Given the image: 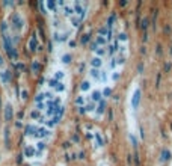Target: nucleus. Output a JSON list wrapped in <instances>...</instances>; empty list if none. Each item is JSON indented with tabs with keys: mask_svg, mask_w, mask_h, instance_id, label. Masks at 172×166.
Masks as SVG:
<instances>
[{
	"mask_svg": "<svg viewBox=\"0 0 172 166\" xmlns=\"http://www.w3.org/2000/svg\"><path fill=\"white\" fill-rule=\"evenodd\" d=\"M5 143L9 146V128H5Z\"/></svg>",
	"mask_w": 172,
	"mask_h": 166,
	"instance_id": "2eb2a0df",
	"label": "nucleus"
},
{
	"mask_svg": "<svg viewBox=\"0 0 172 166\" xmlns=\"http://www.w3.org/2000/svg\"><path fill=\"white\" fill-rule=\"evenodd\" d=\"M91 39V33H86V35H83V38H81V44H86Z\"/></svg>",
	"mask_w": 172,
	"mask_h": 166,
	"instance_id": "dca6fc26",
	"label": "nucleus"
},
{
	"mask_svg": "<svg viewBox=\"0 0 172 166\" xmlns=\"http://www.w3.org/2000/svg\"><path fill=\"white\" fill-rule=\"evenodd\" d=\"M30 116H32V119H39V121H41V113H39V110H32Z\"/></svg>",
	"mask_w": 172,
	"mask_h": 166,
	"instance_id": "ddd939ff",
	"label": "nucleus"
},
{
	"mask_svg": "<svg viewBox=\"0 0 172 166\" xmlns=\"http://www.w3.org/2000/svg\"><path fill=\"white\" fill-rule=\"evenodd\" d=\"M5 119L6 121H11L12 119V116H14V109H12V104L11 103H8L6 106H5Z\"/></svg>",
	"mask_w": 172,
	"mask_h": 166,
	"instance_id": "20e7f679",
	"label": "nucleus"
},
{
	"mask_svg": "<svg viewBox=\"0 0 172 166\" xmlns=\"http://www.w3.org/2000/svg\"><path fill=\"white\" fill-rule=\"evenodd\" d=\"M62 77H63L62 71H57V74H56V80H59V79H62Z\"/></svg>",
	"mask_w": 172,
	"mask_h": 166,
	"instance_id": "c756f323",
	"label": "nucleus"
},
{
	"mask_svg": "<svg viewBox=\"0 0 172 166\" xmlns=\"http://www.w3.org/2000/svg\"><path fill=\"white\" fill-rule=\"evenodd\" d=\"M62 62H63V64H69V62H71V56H69V55H65V56L62 58Z\"/></svg>",
	"mask_w": 172,
	"mask_h": 166,
	"instance_id": "6ab92c4d",
	"label": "nucleus"
},
{
	"mask_svg": "<svg viewBox=\"0 0 172 166\" xmlns=\"http://www.w3.org/2000/svg\"><path fill=\"white\" fill-rule=\"evenodd\" d=\"M92 98H94V100H100V98H101V92L95 91V92L92 94Z\"/></svg>",
	"mask_w": 172,
	"mask_h": 166,
	"instance_id": "aec40b11",
	"label": "nucleus"
},
{
	"mask_svg": "<svg viewBox=\"0 0 172 166\" xmlns=\"http://www.w3.org/2000/svg\"><path fill=\"white\" fill-rule=\"evenodd\" d=\"M48 86L54 88L56 91H63V89H65L63 83H62V82H59V80H56V79H53V80H48Z\"/></svg>",
	"mask_w": 172,
	"mask_h": 166,
	"instance_id": "39448f33",
	"label": "nucleus"
},
{
	"mask_svg": "<svg viewBox=\"0 0 172 166\" xmlns=\"http://www.w3.org/2000/svg\"><path fill=\"white\" fill-rule=\"evenodd\" d=\"M110 94H112V91H110L109 88H106V89H104V92H103V95H104V97H109Z\"/></svg>",
	"mask_w": 172,
	"mask_h": 166,
	"instance_id": "b1692460",
	"label": "nucleus"
},
{
	"mask_svg": "<svg viewBox=\"0 0 172 166\" xmlns=\"http://www.w3.org/2000/svg\"><path fill=\"white\" fill-rule=\"evenodd\" d=\"M107 30H109V29H107V26H106V27H101V29H100V36L106 35V33H107Z\"/></svg>",
	"mask_w": 172,
	"mask_h": 166,
	"instance_id": "4be33fe9",
	"label": "nucleus"
},
{
	"mask_svg": "<svg viewBox=\"0 0 172 166\" xmlns=\"http://www.w3.org/2000/svg\"><path fill=\"white\" fill-rule=\"evenodd\" d=\"M119 39H121V41L127 39V33H121V35H119Z\"/></svg>",
	"mask_w": 172,
	"mask_h": 166,
	"instance_id": "2f4dec72",
	"label": "nucleus"
},
{
	"mask_svg": "<svg viewBox=\"0 0 172 166\" xmlns=\"http://www.w3.org/2000/svg\"><path fill=\"white\" fill-rule=\"evenodd\" d=\"M106 110V101L103 100V101H100V104H98V109H97V112L98 113H103Z\"/></svg>",
	"mask_w": 172,
	"mask_h": 166,
	"instance_id": "9b49d317",
	"label": "nucleus"
},
{
	"mask_svg": "<svg viewBox=\"0 0 172 166\" xmlns=\"http://www.w3.org/2000/svg\"><path fill=\"white\" fill-rule=\"evenodd\" d=\"M17 68H18V70H24V65H23V64H18Z\"/></svg>",
	"mask_w": 172,
	"mask_h": 166,
	"instance_id": "f704fd0d",
	"label": "nucleus"
},
{
	"mask_svg": "<svg viewBox=\"0 0 172 166\" xmlns=\"http://www.w3.org/2000/svg\"><path fill=\"white\" fill-rule=\"evenodd\" d=\"M44 107H45V104H44V103H36V109H38V110H42Z\"/></svg>",
	"mask_w": 172,
	"mask_h": 166,
	"instance_id": "393cba45",
	"label": "nucleus"
},
{
	"mask_svg": "<svg viewBox=\"0 0 172 166\" xmlns=\"http://www.w3.org/2000/svg\"><path fill=\"white\" fill-rule=\"evenodd\" d=\"M36 148H38V149H44V148H45L44 142H38V143H36Z\"/></svg>",
	"mask_w": 172,
	"mask_h": 166,
	"instance_id": "a878e982",
	"label": "nucleus"
},
{
	"mask_svg": "<svg viewBox=\"0 0 172 166\" xmlns=\"http://www.w3.org/2000/svg\"><path fill=\"white\" fill-rule=\"evenodd\" d=\"M104 42H106V41H104V38L98 36V38H97V42H95V44H104Z\"/></svg>",
	"mask_w": 172,
	"mask_h": 166,
	"instance_id": "bb28decb",
	"label": "nucleus"
},
{
	"mask_svg": "<svg viewBox=\"0 0 172 166\" xmlns=\"http://www.w3.org/2000/svg\"><path fill=\"white\" fill-rule=\"evenodd\" d=\"M0 67H3V58L0 56Z\"/></svg>",
	"mask_w": 172,
	"mask_h": 166,
	"instance_id": "e433bc0d",
	"label": "nucleus"
},
{
	"mask_svg": "<svg viewBox=\"0 0 172 166\" xmlns=\"http://www.w3.org/2000/svg\"><path fill=\"white\" fill-rule=\"evenodd\" d=\"M101 64H103V61H101L100 58H94V59L91 61V65H92V67H94L95 70H97L98 67H101Z\"/></svg>",
	"mask_w": 172,
	"mask_h": 166,
	"instance_id": "9d476101",
	"label": "nucleus"
},
{
	"mask_svg": "<svg viewBox=\"0 0 172 166\" xmlns=\"http://www.w3.org/2000/svg\"><path fill=\"white\" fill-rule=\"evenodd\" d=\"M139 103H140V89H136L134 94H133V98H131V106H133V109H137V107H139Z\"/></svg>",
	"mask_w": 172,
	"mask_h": 166,
	"instance_id": "7ed1b4c3",
	"label": "nucleus"
},
{
	"mask_svg": "<svg viewBox=\"0 0 172 166\" xmlns=\"http://www.w3.org/2000/svg\"><path fill=\"white\" fill-rule=\"evenodd\" d=\"M63 11H65V14H66V15H72V12H74L69 6H65V9H63Z\"/></svg>",
	"mask_w": 172,
	"mask_h": 166,
	"instance_id": "412c9836",
	"label": "nucleus"
},
{
	"mask_svg": "<svg viewBox=\"0 0 172 166\" xmlns=\"http://www.w3.org/2000/svg\"><path fill=\"white\" fill-rule=\"evenodd\" d=\"M39 71H41V64H39V61L35 59V61L32 62V73H33V74H38Z\"/></svg>",
	"mask_w": 172,
	"mask_h": 166,
	"instance_id": "6e6552de",
	"label": "nucleus"
},
{
	"mask_svg": "<svg viewBox=\"0 0 172 166\" xmlns=\"http://www.w3.org/2000/svg\"><path fill=\"white\" fill-rule=\"evenodd\" d=\"M27 97H29V91L24 88V89H21V92H20V98L21 100H27Z\"/></svg>",
	"mask_w": 172,
	"mask_h": 166,
	"instance_id": "f8f14e48",
	"label": "nucleus"
},
{
	"mask_svg": "<svg viewBox=\"0 0 172 166\" xmlns=\"http://www.w3.org/2000/svg\"><path fill=\"white\" fill-rule=\"evenodd\" d=\"M50 134V131L48 130H45V128H36V131H35V137H45V136H48Z\"/></svg>",
	"mask_w": 172,
	"mask_h": 166,
	"instance_id": "0eeeda50",
	"label": "nucleus"
},
{
	"mask_svg": "<svg viewBox=\"0 0 172 166\" xmlns=\"http://www.w3.org/2000/svg\"><path fill=\"white\" fill-rule=\"evenodd\" d=\"M169 68H170V64H166V67H164V71L167 73V71H169Z\"/></svg>",
	"mask_w": 172,
	"mask_h": 166,
	"instance_id": "c9c22d12",
	"label": "nucleus"
},
{
	"mask_svg": "<svg viewBox=\"0 0 172 166\" xmlns=\"http://www.w3.org/2000/svg\"><path fill=\"white\" fill-rule=\"evenodd\" d=\"M140 27H142L143 30L148 29V18H143V20H142V26H140Z\"/></svg>",
	"mask_w": 172,
	"mask_h": 166,
	"instance_id": "a211bd4d",
	"label": "nucleus"
},
{
	"mask_svg": "<svg viewBox=\"0 0 172 166\" xmlns=\"http://www.w3.org/2000/svg\"><path fill=\"white\" fill-rule=\"evenodd\" d=\"M75 103H77V104H83V97H78V98L75 100Z\"/></svg>",
	"mask_w": 172,
	"mask_h": 166,
	"instance_id": "72a5a7b5",
	"label": "nucleus"
},
{
	"mask_svg": "<svg viewBox=\"0 0 172 166\" xmlns=\"http://www.w3.org/2000/svg\"><path fill=\"white\" fill-rule=\"evenodd\" d=\"M134 161H136V164L139 166V154H137V152H134Z\"/></svg>",
	"mask_w": 172,
	"mask_h": 166,
	"instance_id": "7c9ffc66",
	"label": "nucleus"
},
{
	"mask_svg": "<svg viewBox=\"0 0 172 166\" xmlns=\"http://www.w3.org/2000/svg\"><path fill=\"white\" fill-rule=\"evenodd\" d=\"M95 137H97V140H98V143H100V145H103V139H101V136H100L98 133L95 134Z\"/></svg>",
	"mask_w": 172,
	"mask_h": 166,
	"instance_id": "c85d7f7f",
	"label": "nucleus"
},
{
	"mask_svg": "<svg viewBox=\"0 0 172 166\" xmlns=\"http://www.w3.org/2000/svg\"><path fill=\"white\" fill-rule=\"evenodd\" d=\"M27 49H29V52H32V53L36 52V49H38V36H36V33H33V35L30 36L29 44H27Z\"/></svg>",
	"mask_w": 172,
	"mask_h": 166,
	"instance_id": "f03ea898",
	"label": "nucleus"
},
{
	"mask_svg": "<svg viewBox=\"0 0 172 166\" xmlns=\"http://www.w3.org/2000/svg\"><path fill=\"white\" fill-rule=\"evenodd\" d=\"M91 76H92L94 79H98V77H100V74H98V70L92 68V70H91Z\"/></svg>",
	"mask_w": 172,
	"mask_h": 166,
	"instance_id": "f3484780",
	"label": "nucleus"
},
{
	"mask_svg": "<svg viewBox=\"0 0 172 166\" xmlns=\"http://www.w3.org/2000/svg\"><path fill=\"white\" fill-rule=\"evenodd\" d=\"M155 86H160V74H157V80H155Z\"/></svg>",
	"mask_w": 172,
	"mask_h": 166,
	"instance_id": "473e14b6",
	"label": "nucleus"
},
{
	"mask_svg": "<svg viewBox=\"0 0 172 166\" xmlns=\"http://www.w3.org/2000/svg\"><path fill=\"white\" fill-rule=\"evenodd\" d=\"M142 71H143V64L140 62V64L137 65V73H142Z\"/></svg>",
	"mask_w": 172,
	"mask_h": 166,
	"instance_id": "cd10ccee",
	"label": "nucleus"
},
{
	"mask_svg": "<svg viewBox=\"0 0 172 166\" xmlns=\"http://www.w3.org/2000/svg\"><path fill=\"white\" fill-rule=\"evenodd\" d=\"M23 154H24L26 157H33V155L36 154V149H35V146H24Z\"/></svg>",
	"mask_w": 172,
	"mask_h": 166,
	"instance_id": "423d86ee",
	"label": "nucleus"
},
{
	"mask_svg": "<svg viewBox=\"0 0 172 166\" xmlns=\"http://www.w3.org/2000/svg\"><path fill=\"white\" fill-rule=\"evenodd\" d=\"M47 6H48L50 9H53V11H54V8H56V3H54V2H47Z\"/></svg>",
	"mask_w": 172,
	"mask_h": 166,
	"instance_id": "5701e85b",
	"label": "nucleus"
},
{
	"mask_svg": "<svg viewBox=\"0 0 172 166\" xmlns=\"http://www.w3.org/2000/svg\"><path fill=\"white\" fill-rule=\"evenodd\" d=\"M89 86H91V85H89V82H88V80H84V82L81 83L80 89H81V91H88V89H89Z\"/></svg>",
	"mask_w": 172,
	"mask_h": 166,
	"instance_id": "4468645a",
	"label": "nucleus"
},
{
	"mask_svg": "<svg viewBox=\"0 0 172 166\" xmlns=\"http://www.w3.org/2000/svg\"><path fill=\"white\" fill-rule=\"evenodd\" d=\"M23 26H24L23 18H21L18 14H12V15H11V27H14L15 30H21Z\"/></svg>",
	"mask_w": 172,
	"mask_h": 166,
	"instance_id": "f257e3e1",
	"label": "nucleus"
},
{
	"mask_svg": "<svg viewBox=\"0 0 172 166\" xmlns=\"http://www.w3.org/2000/svg\"><path fill=\"white\" fill-rule=\"evenodd\" d=\"M170 158V152L167 149H161V155H160V160L161 161H167Z\"/></svg>",
	"mask_w": 172,
	"mask_h": 166,
	"instance_id": "1a4fd4ad",
	"label": "nucleus"
}]
</instances>
